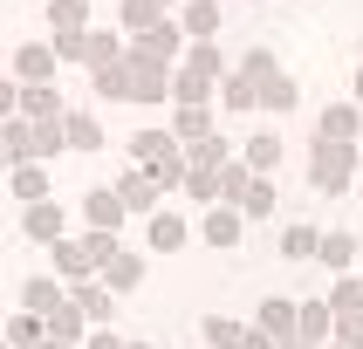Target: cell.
Segmentation results:
<instances>
[{
	"mask_svg": "<svg viewBox=\"0 0 363 349\" xmlns=\"http://www.w3.org/2000/svg\"><path fill=\"white\" fill-rule=\"evenodd\" d=\"M55 261H62V274H89V267L117 261V240H110V233H89V240H55Z\"/></svg>",
	"mask_w": 363,
	"mask_h": 349,
	"instance_id": "1",
	"label": "cell"
},
{
	"mask_svg": "<svg viewBox=\"0 0 363 349\" xmlns=\"http://www.w3.org/2000/svg\"><path fill=\"white\" fill-rule=\"evenodd\" d=\"M308 171H315V185H323V192H350V144H315V164H308Z\"/></svg>",
	"mask_w": 363,
	"mask_h": 349,
	"instance_id": "2",
	"label": "cell"
},
{
	"mask_svg": "<svg viewBox=\"0 0 363 349\" xmlns=\"http://www.w3.org/2000/svg\"><path fill=\"white\" fill-rule=\"evenodd\" d=\"M123 185V205L130 212H158V178L151 171H130V178H117Z\"/></svg>",
	"mask_w": 363,
	"mask_h": 349,
	"instance_id": "3",
	"label": "cell"
},
{
	"mask_svg": "<svg viewBox=\"0 0 363 349\" xmlns=\"http://www.w3.org/2000/svg\"><path fill=\"white\" fill-rule=\"evenodd\" d=\"M172 137H179V144H206V137H213V117H206V103H185L179 123H172Z\"/></svg>",
	"mask_w": 363,
	"mask_h": 349,
	"instance_id": "4",
	"label": "cell"
},
{
	"mask_svg": "<svg viewBox=\"0 0 363 349\" xmlns=\"http://www.w3.org/2000/svg\"><path fill=\"white\" fill-rule=\"evenodd\" d=\"M357 123H363L357 103H336V110H323V137L329 144H350V137H357Z\"/></svg>",
	"mask_w": 363,
	"mask_h": 349,
	"instance_id": "5",
	"label": "cell"
},
{
	"mask_svg": "<svg viewBox=\"0 0 363 349\" xmlns=\"http://www.w3.org/2000/svg\"><path fill=\"white\" fill-rule=\"evenodd\" d=\"M281 253H288V261H308V253H323V233H315L308 219H295V226L281 233Z\"/></svg>",
	"mask_w": 363,
	"mask_h": 349,
	"instance_id": "6",
	"label": "cell"
},
{
	"mask_svg": "<svg viewBox=\"0 0 363 349\" xmlns=\"http://www.w3.org/2000/svg\"><path fill=\"white\" fill-rule=\"evenodd\" d=\"M240 219H247L240 205H226V212H206V240H213V246H233V240H240Z\"/></svg>",
	"mask_w": 363,
	"mask_h": 349,
	"instance_id": "7",
	"label": "cell"
},
{
	"mask_svg": "<svg viewBox=\"0 0 363 349\" xmlns=\"http://www.w3.org/2000/svg\"><path fill=\"white\" fill-rule=\"evenodd\" d=\"M48 69H55V48H21V55H14V76H28L35 89L48 82Z\"/></svg>",
	"mask_w": 363,
	"mask_h": 349,
	"instance_id": "8",
	"label": "cell"
},
{
	"mask_svg": "<svg viewBox=\"0 0 363 349\" xmlns=\"http://www.w3.org/2000/svg\"><path fill=\"white\" fill-rule=\"evenodd\" d=\"M14 199H28V205L48 199V171L41 164H14Z\"/></svg>",
	"mask_w": 363,
	"mask_h": 349,
	"instance_id": "9",
	"label": "cell"
},
{
	"mask_svg": "<svg viewBox=\"0 0 363 349\" xmlns=\"http://www.w3.org/2000/svg\"><path fill=\"white\" fill-rule=\"evenodd\" d=\"M151 246H158V253H179L185 246V219L179 212H158V219H151Z\"/></svg>",
	"mask_w": 363,
	"mask_h": 349,
	"instance_id": "10",
	"label": "cell"
},
{
	"mask_svg": "<svg viewBox=\"0 0 363 349\" xmlns=\"http://www.w3.org/2000/svg\"><path fill=\"white\" fill-rule=\"evenodd\" d=\"M62 130H69V144H76V151H96V144H103V123L89 117V110H76V117L62 123Z\"/></svg>",
	"mask_w": 363,
	"mask_h": 349,
	"instance_id": "11",
	"label": "cell"
},
{
	"mask_svg": "<svg viewBox=\"0 0 363 349\" xmlns=\"http://www.w3.org/2000/svg\"><path fill=\"white\" fill-rule=\"evenodd\" d=\"M55 233H62V212H55V205H48V199L28 205V240H55Z\"/></svg>",
	"mask_w": 363,
	"mask_h": 349,
	"instance_id": "12",
	"label": "cell"
},
{
	"mask_svg": "<svg viewBox=\"0 0 363 349\" xmlns=\"http://www.w3.org/2000/svg\"><path fill=\"white\" fill-rule=\"evenodd\" d=\"M261 82H267V76H254V69H240V76L226 82V103H233V110H254V96H261Z\"/></svg>",
	"mask_w": 363,
	"mask_h": 349,
	"instance_id": "13",
	"label": "cell"
},
{
	"mask_svg": "<svg viewBox=\"0 0 363 349\" xmlns=\"http://www.w3.org/2000/svg\"><path fill=\"white\" fill-rule=\"evenodd\" d=\"M329 322H336V308H329V302H308L302 308V343L315 349V336H329Z\"/></svg>",
	"mask_w": 363,
	"mask_h": 349,
	"instance_id": "14",
	"label": "cell"
},
{
	"mask_svg": "<svg viewBox=\"0 0 363 349\" xmlns=\"http://www.w3.org/2000/svg\"><path fill=\"white\" fill-rule=\"evenodd\" d=\"M213 28H220V14H213V0H192V7H185V35L213 41Z\"/></svg>",
	"mask_w": 363,
	"mask_h": 349,
	"instance_id": "15",
	"label": "cell"
},
{
	"mask_svg": "<svg viewBox=\"0 0 363 349\" xmlns=\"http://www.w3.org/2000/svg\"><path fill=\"white\" fill-rule=\"evenodd\" d=\"M76 315H89V322H103V315H110V294H103L96 281H82V287H76Z\"/></svg>",
	"mask_w": 363,
	"mask_h": 349,
	"instance_id": "16",
	"label": "cell"
},
{
	"mask_svg": "<svg viewBox=\"0 0 363 349\" xmlns=\"http://www.w3.org/2000/svg\"><path fill=\"white\" fill-rule=\"evenodd\" d=\"M323 261L329 267H350V261H357V233H323Z\"/></svg>",
	"mask_w": 363,
	"mask_h": 349,
	"instance_id": "17",
	"label": "cell"
},
{
	"mask_svg": "<svg viewBox=\"0 0 363 349\" xmlns=\"http://www.w3.org/2000/svg\"><path fill=\"white\" fill-rule=\"evenodd\" d=\"M89 219H96V226H117L123 219V192H96V199H89Z\"/></svg>",
	"mask_w": 363,
	"mask_h": 349,
	"instance_id": "18",
	"label": "cell"
},
{
	"mask_svg": "<svg viewBox=\"0 0 363 349\" xmlns=\"http://www.w3.org/2000/svg\"><path fill=\"white\" fill-rule=\"evenodd\" d=\"M185 76H220V55H213V41H199V48H192V55H185Z\"/></svg>",
	"mask_w": 363,
	"mask_h": 349,
	"instance_id": "19",
	"label": "cell"
},
{
	"mask_svg": "<svg viewBox=\"0 0 363 349\" xmlns=\"http://www.w3.org/2000/svg\"><path fill=\"white\" fill-rule=\"evenodd\" d=\"M274 158H281V144H274V137H254V144H247V171H274Z\"/></svg>",
	"mask_w": 363,
	"mask_h": 349,
	"instance_id": "20",
	"label": "cell"
},
{
	"mask_svg": "<svg viewBox=\"0 0 363 349\" xmlns=\"http://www.w3.org/2000/svg\"><path fill=\"white\" fill-rule=\"evenodd\" d=\"M21 294H28V308H41V315H55V302H62V287H55V281H28Z\"/></svg>",
	"mask_w": 363,
	"mask_h": 349,
	"instance_id": "21",
	"label": "cell"
},
{
	"mask_svg": "<svg viewBox=\"0 0 363 349\" xmlns=\"http://www.w3.org/2000/svg\"><path fill=\"white\" fill-rule=\"evenodd\" d=\"M261 103H274V110H288V103H295V82L267 76V82H261Z\"/></svg>",
	"mask_w": 363,
	"mask_h": 349,
	"instance_id": "22",
	"label": "cell"
},
{
	"mask_svg": "<svg viewBox=\"0 0 363 349\" xmlns=\"http://www.w3.org/2000/svg\"><path fill=\"white\" fill-rule=\"evenodd\" d=\"M7 343H14V349L41 343V322H28V315H14V322H7Z\"/></svg>",
	"mask_w": 363,
	"mask_h": 349,
	"instance_id": "23",
	"label": "cell"
},
{
	"mask_svg": "<svg viewBox=\"0 0 363 349\" xmlns=\"http://www.w3.org/2000/svg\"><path fill=\"white\" fill-rule=\"evenodd\" d=\"M185 192H192V199H213V192H220V178H213V171H185Z\"/></svg>",
	"mask_w": 363,
	"mask_h": 349,
	"instance_id": "24",
	"label": "cell"
},
{
	"mask_svg": "<svg viewBox=\"0 0 363 349\" xmlns=\"http://www.w3.org/2000/svg\"><path fill=\"white\" fill-rule=\"evenodd\" d=\"M240 336L247 328H233V322H206V343H220V349H240Z\"/></svg>",
	"mask_w": 363,
	"mask_h": 349,
	"instance_id": "25",
	"label": "cell"
},
{
	"mask_svg": "<svg viewBox=\"0 0 363 349\" xmlns=\"http://www.w3.org/2000/svg\"><path fill=\"white\" fill-rule=\"evenodd\" d=\"M138 274H144V267L130 261V253H117V261H110V281H117V287H130V281H138Z\"/></svg>",
	"mask_w": 363,
	"mask_h": 349,
	"instance_id": "26",
	"label": "cell"
},
{
	"mask_svg": "<svg viewBox=\"0 0 363 349\" xmlns=\"http://www.w3.org/2000/svg\"><path fill=\"white\" fill-rule=\"evenodd\" d=\"M343 349H363V315H343Z\"/></svg>",
	"mask_w": 363,
	"mask_h": 349,
	"instance_id": "27",
	"label": "cell"
},
{
	"mask_svg": "<svg viewBox=\"0 0 363 349\" xmlns=\"http://www.w3.org/2000/svg\"><path fill=\"white\" fill-rule=\"evenodd\" d=\"M240 349H274V336H267V328H247V336H240Z\"/></svg>",
	"mask_w": 363,
	"mask_h": 349,
	"instance_id": "28",
	"label": "cell"
},
{
	"mask_svg": "<svg viewBox=\"0 0 363 349\" xmlns=\"http://www.w3.org/2000/svg\"><path fill=\"white\" fill-rule=\"evenodd\" d=\"M89 349H130V343H117V336H89Z\"/></svg>",
	"mask_w": 363,
	"mask_h": 349,
	"instance_id": "29",
	"label": "cell"
},
{
	"mask_svg": "<svg viewBox=\"0 0 363 349\" xmlns=\"http://www.w3.org/2000/svg\"><path fill=\"white\" fill-rule=\"evenodd\" d=\"M48 349H69V343H48Z\"/></svg>",
	"mask_w": 363,
	"mask_h": 349,
	"instance_id": "30",
	"label": "cell"
},
{
	"mask_svg": "<svg viewBox=\"0 0 363 349\" xmlns=\"http://www.w3.org/2000/svg\"><path fill=\"white\" fill-rule=\"evenodd\" d=\"M357 96H363V76H357Z\"/></svg>",
	"mask_w": 363,
	"mask_h": 349,
	"instance_id": "31",
	"label": "cell"
},
{
	"mask_svg": "<svg viewBox=\"0 0 363 349\" xmlns=\"http://www.w3.org/2000/svg\"><path fill=\"white\" fill-rule=\"evenodd\" d=\"M357 281H363V274H357Z\"/></svg>",
	"mask_w": 363,
	"mask_h": 349,
	"instance_id": "32",
	"label": "cell"
},
{
	"mask_svg": "<svg viewBox=\"0 0 363 349\" xmlns=\"http://www.w3.org/2000/svg\"><path fill=\"white\" fill-rule=\"evenodd\" d=\"M336 349H343V343H336Z\"/></svg>",
	"mask_w": 363,
	"mask_h": 349,
	"instance_id": "33",
	"label": "cell"
},
{
	"mask_svg": "<svg viewBox=\"0 0 363 349\" xmlns=\"http://www.w3.org/2000/svg\"><path fill=\"white\" fill-rule=\"evenodd\" d=\"M138 349H144V343H138Z\"/></svg>",
	"mask_w": 363,
	"mask_h": 349,
	"instance_id": "34",
	"label": "cell"
}]
</instances>
